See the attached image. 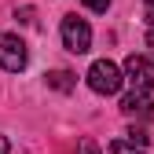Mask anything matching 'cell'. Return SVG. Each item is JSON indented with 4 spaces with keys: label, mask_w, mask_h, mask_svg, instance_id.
<instances>
[{
    "label": "cell",
    "mask_w": 154,
    "mask_h": 154,
    "mask_svg": "<svg viewBox=\"0 0 154 154\" xmlns=\"http://www.w3.org/2000/svg\"><path fill=\"white\" fill-rule=\"evenodd\" d=\"M121 70H118V63H110V59H95L92 66H88V88L92 92H99V95H114L121 88Z\"/></svg>",
    "instance_id": "obj_1"
},
{
    "label": "cell",
    "mask_w": 154,
    "mask_h": 154,
    "mask_svg": "<svg viewBox=\"0 0 154 154\" xmlns=\"http://www.w3.org/2000/svg\"><path fill=\"white\" fill-rule=\"evenodd\" d=\"M59 33H63L66 51H73V55H85V51L92 48V26L85 22V18H77V15H66V18H63Z\"/></svg>",
    "instance_id": "obj_2"
},
{
    "label": "cell",
    "mask_w": 154,
    "mask_h": 154,
    "mask_svg": "<svg viewBox=\"0 0 154 154\" xmlns=\"http://www.w3.org/2000/svg\"><path fill=\"white\" fill-rule=\"evenodd\" d=\"M121 77H128V85L136 92H150L154 88V59L150 55H128Z\"/></svg>",
    "instance_id": "obj_3"
},
{
    "label": "cell",
    "mask_w": 154,
    "mask_h": 154,
    "mask_svg": "<svg viewBox=\"0 0 154 154\" xmlns=\"http://www.w3.org/2000/svg\"><path fill=\"white\" fill-rule=\"evenodd\" d=\"M26 63H29L26 44L18 41L15 33H0V70L18 73V70H26Z\"/></svg>",
    "instance_id": "obj_4"
},
{
    "label": "cell",
    "mask_w": 154,
    "mask_h": 154,
    "mask_svg": "<svg viewBox=\"0 0 154 154\" xmlns=\"http://www.w3.org/2000/svg\"><path fill=\"white\" fill-rule=\"evenodd\" d=\"M121 110L128 114V118H132V114H150V95L132 88V92L125 95V99H121Z\"/></svg>",
    "instance_id": "obj_5"
},
{
    "label": "cell",
    "mask_w": 154,
    "mask_h": 154,
    "mask_svg": "<svg viewBox=\"0 0 154 154\" xmlns=\"http://www.w3.org/2000/svg\"><path fill=\"white\" fill-rule=\"evenodd\" d=\"M48 85H51V88H59V92H70V88H73V73L55 70V73H48Z\"/></svg>",
    "instance_id": "obj_6"
},
{
    "label": "cell",
    "mask_w": 154,
    "mask_h": 154,
    "mask_svg": "<svg viewBox=\"0 0 154 154\" xmlns=\"http://www.w3.org/2000/svg\"><path fill=\"white\" fill-rule=\"evenodd\" d=\"M85 8H88V11H106L110 0H85Z\"/></svg>",
    "instance_id": "obj_7"
},
{
    "label": "cell",
    "mask_w": 154,
    "mask_h": 154,
    "mask_svg": "<svg viewBox=\"0 0 154 154\" xmlns=\"http://www.w3.org/2000/svg\"><path fill=\"white\" fill-rule=\"evenodd\" d=\"M15 18H18V22H26V26H29V22H33V8H18V11H15Z\"/></svg>",
    "instance_id": "obj_8"
},
{
    "label": "cell",
    "mask_w": 154,
    "mask_h": 154,
    "mask_svg": "<svg viewBox=\"0 0 154 154\" xmlns=\"http://www.w3.org/2000/svg\"><path fill=\"white\" fill-rule=\"evenodd\" d=\"M110 154H143V150H132V147H125V143H114Z\"/></svg>",
    "instance_id": "obj_9"
},
{
    "label": "cell",
    "mask_w": 154,
    "mask_h": 154,
    "mask_svg": "<svg viewBox=\"0 0 154 154\" xmlns=\"http://www.w3.org/2000/svg\"><path fill=\"white\" fill-rule=\"evenodd\" d=\"M81 150H85V154H99V147H95L92 140H85V143H81Z\"/></svg>",
    "instance_id": "obj_10"
},
{
    "label": "cell",
    "mask_w": 154,
    "mask_h": 154,
    "mask_svg": "<svg viewBox=\"0 0 154 154\" xmlns=\"http://www.w3.org/2000/svg\"><path fill=\"white\" fill-rule=\"evenodd\" d=\"M147 44L154 48V18H150V26H147Z\"/></svg>",
    "instance_id": "obj_11"
},
{
    "label": "cell",
    "mask_w": 154,
    "mask_h": 154,
    "mask_svg": "<svg viewBox=\"0 0 154 154\" xmlns=\"http://www.w3.org/2000/svg\"><path fill=\"white\" fill-rule=\"evenodd\" d=\"M0 154H8V140L4 136H0Z\"/></svg>",
    "instance_id": "obj_12"
},
{
    "label": "cell",
    "mask_w": 154,
    "mask_h": 154,
    "mask_svg": "<svg viewBox=\"0 0 154 154\" xmlns=\"http://www.w3.org/2000/svg\"><path fill=\"white\" fill-rule=\"evenodd\" d=\"M147 8H150V11H154V0H147Z\"/></svg>",
    "instance_id": "obj_13"
}]
</instances>
